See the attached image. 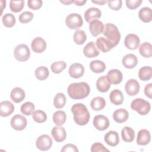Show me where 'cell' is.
Segmentation results:
<instances>
[{
	"mask_svg": "<svg viewBox=\"0 0 152 152\" xmlns=\"http://www.w3.org/2000/svg\"><path fill=\"white\" fill-rule=\"evenodd\" d=\"M74 122L78 125H86L90 120V113L87 107L83 103L74 104L71 107Z\"/></svg>",
	"mask_w": 152,
	"mask_h": 152,
	"instance_id": "2",
	"label": "cell"
},
{
	"mask_svg": "<svg viewBox=\"0 0 152 152\" xmlns=\"http://www.w3.org/2000/svg\"><path fill=\"white\" fill-rule=\"evenodd\" d=\"M96 45L98 49L103 52H107L113 47L112 43L106 38L100 37L96 40Z\"/></svg>",
	"mask_w": 152,
	"mask_h": 152,
	"instance_id": "22",
	"label": "cell"
},
{
	"mask_svg": "<svg viewBox=\"0 0 152 152\" xmlns=\"http://www.w3.org/2000/svg\"><path fill=\"white\" fill-rule=\"evenodd\" d=\"M132 110L136 111L141 115H145L150 110V103L141 98H137L132 100L131 104Z\"/></svg>",
	"mask_w": 152,
	"mask_h": 152,
	"instance_id": "4",
	"label": "cell"
},
{
	"mask_svg": "<svg viewBox=\"0 0 152 152\" xmlns=\"http://www.w3.org/2000/svg\"><path fill=\"white\" fill-rule=\"evenodd\" d=\"M34 74L37 79L40 81H43L48 77L49 71L48 68L44 66H40L36 69Z\"/></svg>",
	"mask_w": 152,
	"mask_h": 152,
	"instance_id": "35",
	"label": "cell"
},
{
	"mask_svg": "<svg viewBox=\"0 0 152 152\" xmlns=\"http://www.w3.org/2000/svg\"><path fill=\"white\" fill-rule=\"evenodd\" d=\"M102 15L101 11L95 7L88 8L84 12V18L87 23H90L93 20H96L100 18Z\"/></svg>",
	"mask_w": 152,
	"mask_h": 152,
	"instance_id": "20",
	"label": "cell"
},
{
	"mask_svg": "<svg viewBox=\"0 0 152 152\" xmlns=\"http://www.w3.org/2000/svg\"><path fill=\"white\" fill-rule=\"evenodd\" d=\"M142 0H126V5L130 10H135L142 3Z\"/></svg>",
	"mask_w": 152,
	"mask_h": 152,
	"instance_id": "47",
	"label": "cell"
},
{
	"mask_svg": "<svg viewBox=\"0 0 152 152\" xmlns=\"http://www.w3.org/2000/svg\"><path fill=\"white\" fill-rule=\"evenodd\" d=\"M140 55L144 58H150L152 56V46L148 42H144L139 48Z\"/></svg>",
	"mask_w": 152,
	"mask_h": 152,
	"instance_id": "32",
	"label": "cell"
},
{
	"mask_svg": "<svg viewBox=\"0 0 152 152\" xmlns=\"http://www.w3.org/2000/svg\"><path fill=\"white\" fill-rule=\"evenodd\" d=\"M90 69L95 73H101L103 72L106 69L105 64L99 60H94L92 61L90 63Z\"/></svg>",
	"mask_w": 152,
	"mask_h": 152,
	"instance_id": "31",
	"label": "cell"
},
{
	"mask_svg": "<svg viewBox=\"0 0 152 152\" xmlns=\"http://www.w3.org/2000/svg\"><path fill=\"white\" fill-rule=\"evenodd\" d=\"M151 141V135L147 129H141L138 131L137 138V143L140 145H145Z\"/></svg>",
	"mask_w": 152,
	"mask_h": 152,
	"instance_id": "19",
	"label": "cell"
},
{
	"mask_svg": "<svg viewBox=\"0 0 152 152\" xmlns=\"http://www.w3.org/2000/svg\"><path fill=\"white\" fill-rule=\"evenodd\" d=\"M140 43L139 37L135 34H128L126 36L124 40L125 46L129 49H137Z\"/></svg>",
	"mask_w": 152,
	"mask_h": 152,
	"instance_id": "10",
	"label": "cell"
},
{
	"mask_svg": "<svg viewBox=\"0 0 152 152\" xmlns=\"http://www.w3.org/2000/svg\"><path fill=\"white\" fill-rule=\"evenodd\" d=\"M61 152H67V151H78V149L77 146L73 144H65L61 150Z\"/></svg>",
	"mask_w": 152,
	"mask_h": 152,
	"instance_id": "48",
	"label": "cell"
},
{
	"mask_svg": "<svg viewBox=\"0 0 152 152\" xmlns=\"http://www.w3.org/2000/svg\"><path fill=\"white\" fill-rule=\"evenodd\" d=\"M104 25L103 23L98 20H93L90 22L89 30L93 36L96 37L103 31Z\"/></svg>",
	"mask_w": 152,
	"mask_h": 152,
	"instance_id": "15",
	"label": "cell"
},
{
	"mask_svg": "<svg viewBox=\"0 0 152 152\" xmlns=\"http://www.w3.org/2000/svg\"><path fill=\"white\" fill-rule=\"evenodd\" d=\"M144 93L147 97L150 99L152 97V84L151 83H149L145 86Z\"/></svg>",
	"mask_w": 152,
	"mask_h": 152,
	"instance_id": "49",
	"label": "cell"
},
{
	"mask_svg": "<svg viewBox=\"0 0 152 152\" xmlns=\"http://www.w3.org/2000/svg\"><path fill=\"white\" fill-rule=\"evenodd\" d=\"M14 56L15 58L20 62L26 61L30 56V49L26 45L20 44L15 48Z\"/></svg>",
	"mask_w": 152,
	"mask_h": 152,
	"instance_id": "5",
	"label": "cell"
},
{
	"mask_svg": "<svg viewBox=\"0 0 152 152\" xmlns=\"http://www.w3.org/2000/svg\"><path fill=\"white\" fill-rule=\"evenodd\" d=\"M60 2L65 5H69L70 4H72V3H74V1H71V0H67V1H60Z\"/></svg>",
	"mask_w": 152,
	"mask_h": 152,
	"instance_id": "52",
	"label": "cell"
},
{
	"mask_svg": "<svg viewBox=\"0 0 152 152\" xmlns=\"http://www.w3.org/2000/svg\"><path fill=\"white\" fill-rule=\"evenodd\" d=\"M129 117L128 111L125 109H118L113 113V118L117 123H123L127 121Z\"/></svg>",
	"mask_w": 152,
	"mask_h": 152,
	"instance_id": "24",
	"label": "cell"
},
{
	"mask_svg": "<svg viewBox=\"0 0 152 152\" xmlns=\"http://www.w3.org/2000/svg\"><path fill=\"white\" fill-rule=\"evenodd\" d=\"M52 145L51 138L46 134H43L39 136L36 140V147L41 151H47L49 150Z\"/></svg>",
	"mask_w": 152,
	"mask_h": 152,
	"instance_id": "7",
	"label": "cell"
},
{
	"mask_svg": "<svg viewBox=\"0 0 152 152\" xmlns=\"http://www.w3.org/2000/svg\"><path fill=\"white\" fill-rule=\"evenodd\" d=\"M68 72L71 77L79 78L81 77L84 73V67L80 63H74L69 66Z\"/></svg>",
	"mask_w": 152,
	"mask_h": 152,
	"instance_id": "13",
	"label": "cell"
},
{
	"mask_svg": "<svg viewBox=\"0 0 152 152\" xmlns=\"http://www.w3.org/2000/svg\"><path fill=\"white\" fill-rule=\"evenodd\" d=\"M106 77L109 82L110 84L115 85L121 83L123 78L122 72L117 69H113L110 70L107 72Z\"/></svg>",
	"mask_w": 152,
	"mask_h": 152,
	"instance_id": "14",
	"label": "cell"
},
{
	"mask_svg": "<svg viewBox=\"0 0 152 152\" xmlns=\"http://www.w3.org/2000/svg\"><path fill=\"white\" fill-rule=\"evenodd\" d=\"M91 152H102V151H109L100 142H95L92 144L91 147Z\"/></svg>",
	"mask_w": 152,
	"mask_h": 152,
	"instance_id": "46",
	"label": "cell"
},
{
	"mask_svg": "<svg viewBox=\"0 0 152 152\" xmlns=\"http://www.w3.org/2000/svg\"><path fill=\"white\" fill-rule=\"evenodd\" d=\"M3 24L6 27H12L15 24V17L11 13L4 14L2 18Z\"/></svg>",
	"mask_w": 152,
	"mask_h": 152,
	"instance_id": "38",
	"label": "cell"
},
{
	"mask_svg": "<svg viewBox=\"0 0 152 152\" xmlns=\"http://www.w3.org/2000/svg\"><path fill=\"white\" fill-rule=\"evenodd\" d=\"M42 1L41 0H29L27 1L28 8L33 10H37L42 6Z\"/></svg>",
	"mask_w": 152,
	"mask_h": 152,
	"instance_id": "44",
	"label": "cell"
},
{
	"mask_svg": "<svg viewBox=\"0 0 152 152\" xmlns=\"http://www.w3.org/2000/svg\"><path fill=\"white\" fill-rule=\"evenodd\" d=\"M65 24L66 26L72 30L79 28L83 24L82 17L77 13H72L69 14L65 19Z\"/></svg>",
	"mask_w": 152,
	"mask_h": 152,
	"instance_id": "6",
	"label": "cell"
},
{
	"mask_svg": "<svg viewBox=\"0 0 152 152\" xmlns=\"http://www.w3.org/2000/svg\"><path fill=\"white\" fill-rule=\"evenodd\" d=\"M109 7L115 11H118L120 10L122 7V2L121 0H114V1H107Z\"/></svg>",
	"mask_w": 152,
	"mask_h": 152,
	"instance_id": "45",
	"label": "cell"
},
{
	"mask_svg": "<svg viewBox=\"0 0 152 152\" xmlns=\"http://www.w3.org/2000/svg\"><path fill=\"white\" fill-rule=\"evenodd\" d=\"M138 17L144 23H149L152 20V12L149 7H143L139 11Z\"/></svg>",
	"mask_w": 152,
	"mask_h": 152,
	"instance_id": "30",
	"label": "cell"
},
{
	"mask_svg": "<svg viewBox=\"0 0 152 152\" xmlns=\"http://www.w3.org/2000/svg\"><path fill=\"white\" fill-rule=\"evenodd\" d=\"M97 89L102 93L107 92L110 88V83L109 82L106 75L99 77L96 81Z\"/></svg>",
	"mask_w": 152,
	"mask_h": 152,
	"instance_id": "27",
	"label": "cell"
},
{
	"mask_svg": "<svg viewBox=\"0 0 152 152\" xmlns=\"http://www.w3.org/2000/svg\"><path fill=\"white\" fill-rule=\"evenodd\" d=\"M74 42L78 45H83L87 40V36L84 31L81 30H77L73 36Z\"/></svg>",
	"mask_w": 152,
	"mask_h": 152,
	"instance_id": "36",
	"label": "cell"
},
{
	"mask_svg": "<svg viewBox=\"0 0 152 152\" xmlns=\"http://www.w3.org/2000/svg\"><path fill=\"white\" fill-rule=\"evenodd\" d=\"M26 96L24 91L20 87H15L13 88L10 93V97L11 100L16 103L22 102Z\"/></svg>",
	"mask_w": 152,
	"mask_h": 152,
	"instance_id": "25",
	"label": "cell"
},
{
	"mask_svg": "<svg viewBox=\"0 0 152 152\" xmlns=\"http://www.w3.org/2000/svg\"><path fill=\"white\" fill-rule=\"evenodd\" d=\"M83 53L86 57L92 58L97 56L99 54V51L96 48L94 42H90L84 46Z\"/></svg>",
	"mask_w": 152,
	"mask_h": 152,
	"instance_id": "18",
	"label": "cell"
},
{
	"mask_svg": "<svg viewBox=\"0 0 152 152\" xmlns=\"http://www.w3.org/2000/svg\"><path fill=\"white\" fill-rule=\"evenodd\" d=\"M140 84L135 79H129L127 81L125 86L126 93L131 96H135L140 91Z\"/></svg>",
	"mask_w": 152,
	"mask_h": 152,
	"instance_id": "11",
	"label": "cell"
},
{
	"mask_svg": "<svg viewBox=\"0 0 152 152\" xmlns=\"http://www.w3.org/2000/svg\"><path fill=\"white\" fill-rule=\"evenodd\" d=\"M24 5V1H11L10 2V8L11 11L18 12L21 11Z\"/></svg>",
	"mask_w": 152,
	"mask_h": 152,
	"instance_id": "42",
	"label": "cell"
},
{
	"mask_svg": "<svg viewBox=\"0 0 152 152\" xmlns=\"http://www.w3.org/2000/svg\"><path fill=\"white\" fill-rule=\"evenodd\" d=\"M31 48L34 52L40 53L45 50L46 48V43L43 38L37 37L32 40Z\"/></svg>",
	"mask_w": 152,
	"mask_h": 152,
	"instance_id": "12",
	"label": "cell"
},
{
	"mask_svg": "<svg viewBox=\"0 0 152 152\" xmlns=\"http://www.w3.org/2000/svg\"><path fill=\"white\" fill-rule=\"evenodd\" d=\"M32 118L35 122L37 123H43L46 121L47 115L44 111L37 110L33 112Z\"/></svg>",
	"mask_w": 152,
	"mask_h": 152,
	"instance_id": "39",
	"label": "cell"
},
{
	"mask_svg": "<svg viewBox=\"0 0 152 152\" xmlns=\"http://www.w3.org/2000/svg\"><path fill=\"white\" fill-rule=\"evenodd\" d=\"M87 2L86 0H84V1H78V0H76V1H74V4L76 5H78V6H82L84 4H86Z\"/></svg>",
	"mask_w": 152,
	"mask_h": 152,
	"instance_id": "50",
	"label": "cell"
},
{
	"mask_svg": "<svg viewBox=\"0 0 152 152\" xmlns=\"http://www.w3.org/2000/svg\"><path fill=\"white\" fill-rule=\"evenodd\" d=\"M109 99L110 102L113 104L120 105L123 103L124 97L121 91L118 89H115L110 92Z\"/></svg>",
	"mask_w": 152,
	"mask_h": 152,
	"instance_id": "26",
	"label": "cell"
},
{
	"mask_svg": "<svg viewBox=\"0 0 152 152\" xmlns=\"http://www.w3.org/2000/svg\"><path fill=\"white\" fill-rule=\"evenodd\" d=\"M152 76V69L151 66H143L141 68L138 72V77L142 81H148Z\"/></svg>",
	"mask_w": 152,
	"mask_h": 152,
	"instance_id": "33",
	"label": "cell"
},
{
	"mask_svg": "<svg viewBox=\"0 0 152 152\" xmlns=\"http://www.w3.org/2000/svg\"><path fill=\"white\" fill-rule=\"evenodd\" d=\"M103 34L112 43L113 47L116 46L121 40V33L117 26L113 24H106L104 26Z\"/></svg>",
	"mask_w": 152,
	"mask_h": 152,
	"instance_id": "3",
	"label": "cell"
},
{
	"mask_svg": "<svg viewBox=\"0 0 152 152\" xmlns=\"http://www.w3.org/2000/svg\"><path fill=\"white\" fill-rule=\"evenodd\" d=\"M104 140L107 145L115 147L117 145L119 142L118 133L115 131H110L105 134Z\"/></svg>",
	"mask_w": 152,
	"mask_h": 152,
	"instance_id": "21",
	"label": "cell"
},
{
	"mask_svg": "<svg viewBox=\"0 0 152 152\" xmlns=\"http://www.w3.org/2000/svg\"><path fill=\"white\" fill-rule=\"evenodd\" d=\"M66 119V115L64 111L58 110L55 112L53 115V121L57 126H61L63 125Z\"/></svg>",
	"mask_w": 152,
	"mask_h": 152,
	"instance_id": "34",
	"label": "cell"
},
{
	"mask_svg": "<svg viewBox=\"0 0 152 152\" xmlns=\"http://www.w3.org/2000/svg\"><path fill=\"white\" fill-rule=\"evenodd\" d=\"M122 65L126 68L132 69L136 66L138 64V59L137 56L132 53L125 55L122 60Z\"/></svg>",
	"mask_w": 152,
	"mask_h": 152,
	"instance_id": "23",
	"label": "cell"
},
{
	"mask_svg": "<svg viewBox=\"0 0 152 152\" xmlns=\"http://www.w3.org/2000/svg\"><path fill=\"white\" fill-rule=\"evenodd\" d=\"M34 15L30 11H24L18 17V20L21 23H27L31 21L33 18Z\"/></svg>",
	"mask_w": 152,
	"mask_h": 152,
	"instance_id": "43",
	"label": "cell"
},
{
	"mask_svg": "<svg viewBox=\"0 0 152 152\" xmlns=\"http://www.w3.org/2000/svg\"><path fill=\"white\" fill-rule=\"evenodd\" d=\"M35 109L34 104L30 102H27L21 106V112L25 115H30Z\"/></svg>",
	"mask_w": 152,
	"mask_h": 152,
	"instance_id": "40",
	"label": "cell"
},
{
	"mask_svg": "<svg viewBox=\"0 0 152 152\" xmlns=\"http://www.w3.org/2000/svg\"><path fill=\"white\" fill-rule=\"evenodd\" d=\"M66 64L64 61H60L53 62L50 66L52 71L55 74H59L66 68Z\"/></svg>",
	"mask_w": 152,
	"mask_h": 152,
	"instance_id": "41",
	"label": "cell"
},
{
	"mask_svg": "<svg viewBox=\"0 0 152 152\" xmlns=\"http://www.w3.org/2000/svg\"><path fill=\"white\" fill-rule=\"evenodd\" d=\"M51 134L53 139L56 142L64 141L66 137V133L65 128L59 126H54L51 131Z\"/></svg>",
	"mask_w": 152,
	"mask_h": 152,
	"instance_id": "16",
	"label": "cell"
},
{
	"mask_svg": "<svg viewBox=\"0 0 152 152\" xmlns=\"http://www.w3.org/2000/svg\"><path fill=\"white\" fill-rule=\"evenodd\" d=\"M93 124L95 128L99 131H104L110 125L108 118L102 115L95 116L93 119Z\"/></svg>",
	"mask_w": 152,
	"mask_h": 152,
	"instance_id": "9",
	"label": "cell"
},
{
	"mask_svg": "<svg viewBox=\"0 0 152 152\" xmlns=\"http://www.w3.org/2000/svg\"><path fill=\"white\" fill-rule=\"evenodd\" d=\"M90 106L95 111L101 110L106 106V100L102 97H96L91 100Z\"/></svg>",
	"mask_w": 152,
	"mask_h": 152,
	"instance_id": "29",
	"label": "cell"
},
{
	"mask_svg": "<svg viewBox=\"0 0 152 152\" xmlns=\"http://www.w3.org/2000/svg\"><path fill=\"white\" fill-rule=\"evenodd\" d=\"M121 136L125 142H132L135 138V132L132 128L129 126H125L121 131Z\"/></svg>",
	"mask_w": 152,
	"mask_h": 152,
	"instance_id": "28",
	"label": "cell"
},
{
	"mask_svg": "<svg viewBox=\"0 0 152 152\" xmlns=\"http://www.w3.org/2000/svg\"><path fill=\"white\" fill-rule=\"evenodd\" d=\"M92 2L93 3H94V4H99V5H104L106 2H107V1H92Z\"/></svg>",
	"mask_w": 152,
	"mask_h": 152,
	"instance_id": "51",
	"label": "cell"
},
{
	"mask_svg": "<svg viewBox=\"0 0 152 152\" xmlns=\"http://www.w3.org/2000/svg\"><path fill=\"white\" fill-rule=\"evenodd\" d=\"M66 103V97L64 93H57L53 99V105L56 109L62 108Z\"/></svg>",
	"mask_w": 152,
	"mask_h": 152,
	"instance_id": "37",
	"label": "cell"
},
{
	"mask_svg": "<svg viewBox=\"0 0 152 152\" xmlns=\"http://www.w3.org/2000/svg\"><path fill=\"white\" fill-rule=\"evenodd\" d=\"M11 127L17 131L23 130L27 126V121L26 118L21 115H14L10 122Z\"/></svg>",
	"mask_w": 152,
	"mask_h": 152,
	"instance_id": "8",
	"label": "cell"
},
{
	"mask_svg": "<svg viewBox=\"0 0 152 152\" xmlns=\"http://www.w3.org/2000/svg\"><path fill=\"white\" fill-rule=\"evenodd\" d=\"M14 110V106L8 100L0 103V115L2 117H7L12 114Z\"/></svg>",
	"mask_w": 152,
	"mask_h": 152,
	"instance_id": "17",
	"label": "cell"
},
{
	"mask_svg": "<svg viewBox=\"0 0 152 152\" xmlns=\"http://www.w3.org/2000/svg\"><path fill=\"white\" fill-rule=\"evenodd\" d=\"M67 91L71 99L74 100L83 99L88 96L90 87L86 82L74 83L69 85Z\"/></svg>",
	"mask_w": 152,
	"mask_h": 152,
	"instance_id": "1",
	"label": "cell"
}]
</instances>
